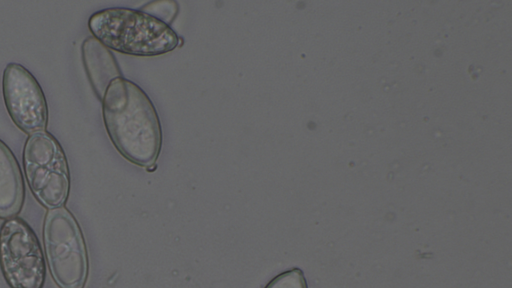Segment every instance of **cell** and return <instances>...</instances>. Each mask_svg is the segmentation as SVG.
<instances>
[{
    "instance_id": "5b68a950",
    "label": "cell",
    "mask_w": 512,
    "mask_h": 288,
    "mask_svg": "<svg viewBox=\"0 0 512 288\" xmlns=\"http://www.w3.org/2000/svg\"><path fill=\"white\" fill-rule=\"evenodd\" d=\"M0 266L11 288H41L45 262L37 236L19 218L6 220L0 228Z\"/></svg>"
},
{
    "instance_id": "9c48e42d",
    "label": "cell",
    "mask_w": 512,
    "mask_h": 288,
    "mask_svg": "<svg viewBox=\"0 0 512 288\" xmlns=\"http://www.w3.org/2000/svg\"><path fill=\"white\" fill-rule=\"evenodd\" d=\"M265 288H307V284L303 272L294 268L274 277Z\"/></svg>"
},
{
    "instance_id": "ba28073f",
    "label": "cell",
    "mask_w": 512,
    "mask_h": 288,
    "mask_svg": "<svg viewBox=\"0 0 512 288\" xmlns=\"http://www.w3.org/2000/svg\"><path fill=\"white\" fill-rule=\"evenodd\" d=\"M22 173L10 148L0 140V217L14 216L21 208Z\"/></svg>"
},
{
    "instance_id": "3957f363",
    "label": "cell",
    "mask_w": 512,
    "mask_h": 288,
    "mask_svg": "<svg viewBox=\"0 0 512 288\" xmlns=\"http://www.w3.org/2000/svg\"><path fill=\"white\" fill-rule=\"evenodd\" d=\"M22 158L27 183L37 200L49 209L62 207L69 194L70 173L56 138L46 131L29 135Z\"/></svg>"
},
{
    "instance_id": "7a4b0ae2",
    "label": "cell",
    "mask_w": 512,
    "mask_h": 288,
    "mask_svg": "<svg viewBox=\"0 0 512 288\" xmlns=\"http://www.w3.org/2000/svg\"><path fill=\"white\" fill-rule=\"evenodd\" d=\"M88 28L108 49L132 56H159L175 50L181 40L167 23L142 10L127 7H111L93 13Z\"/></svg>"
},
{
    "instance_id": "52a82bcc",
    "label": "cell",
    "mask_w": 512,
    "mask_h": 288,
    "mask_svg": "<svg viewBox=\"0 0 512 288\" xmlns=\"http://www.w3.org/2000/svg\"><path fill=\"white\" fill-rule=\"evenodd\" d=\"M82 60L97 97L102 100L109 84L122 77L112 52L93 36L87 37L81 47Z\"/></svg>"
},
{
    "instance_id": "277c9868",
    "label": "cell",
    "mask_w": 512,
    "mask_h": 288,
    "mask_svg": "<svg viewBox=\"0 0 512 288\" xmlns=\"http://www.w3.org/2000/svg\"><path fill=\"white\" fill-rule=\"evenodd\" d=\"M44 244L53 278L62 288H79L87 274L81 231L65 208L50 209L44 221Z\"/></svg>"
},
{
    "instance_id": "6da1fadb",
    "label": "cell",
    "mask_w": 512,
    "mask_h": 288,
    "mask_svg": "<svg viewBox=\"0 0 512 288\" xmlns=\"http://www.w3.org/2000/svg\"><path fill=\"white\" fill-rule=\"evenodd\" d=\"M101 101L104 126L116 150L129 162L152 168L162 149L163 133L147 93L122 76L109 84Z\"/></svg>"
},
{
    "instance_id": "8992f818",
    "label": "cell",
    "mask_w": 512,
    "mask_h": 288,
    "mask_svg": "<svg viewBox=\"0 0 512 288\" xmlns=\"http://www.w3.org/2000/svg\"><path fill=\"white\" fill-rule=\"evenodd\" d=\"M2 94L11 120L21 131L28 135L46 131L47 101L30 71L19 63H9L2 76Z\"/></svg>"
}]
</instances>
